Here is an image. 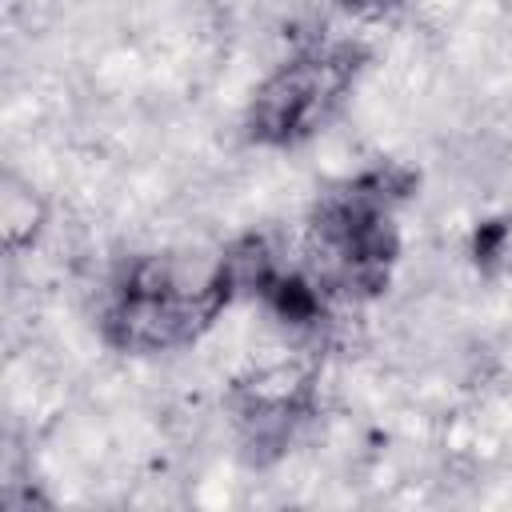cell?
Returning <instances> with one entry per match:
<instances>
[{
  "instance_id": "obj_5",
  "label": "cell",
  "mask_w": 512,
  "mask_h": 512,
  "mask_svg": "<svg viewBox=\"0 0 512 512\" xmlns=\"http://www.w3.org/2000/svg\"><path fill=\"white\" fill-rule=\"evenodd\" d=\"M468 256L480 276H512V212L480 220L468 236Z\"/></svg>"
},
{
  "instance_id": "obj_3",
  "label": "cell",
  "mask_w": 512,
  "mask_h": 512,
  "mask_svg": "<svg viewBox=\"0 0 512 512\" xmlns=\"http://www.w3.org/2000/svg\"><path fill=\"white\" fill-rule=\"evenodd\" d=\"M368 68L360 40H312L272 68L248 100L244 140L256 148H296L328 128Z\"/></svg>"
},
{
  "instance_id": "obj_4",
  "label": "cell",
  "mask_w": 512,
  "mask_h": 512,
  "mask_svg": "<svg viewBox=\"0 0 512 512\" xmlns=\"http://www.w3.org/2000/svg\"><path fill=\"white\" fill-rule=\"evenodd\" d=\"M228 416L248 464H276L300 436V428L316 416V384L308 368L272 364L256 368L228 388Z\"/></svg>"
},
{
  "instance_id": "obj_2",
  "label": "cell",
  "mask_w": 512,
  "mask_h": 512,
  "mask_svg": "<svg viewBox=\"0 0 512 512\" xmlns=\"http://www.w3.org/2000/svg\"><path fill=\"white\" fill-rule=\"evenodd\" d=\"M228 256L192 264L180 256L124 260L100 296V336L124 356H160L196 344L236 300Z\"/></svg>"
},
{
  "instance_id": "obj_1",
  "label": "cell",
  "mask_w": 512,
  "mask_h": 512,
  "mask_svg": "<svg viewBox=\"0 0 512 512\" xmlns=\"http://www.w3.org/2000/svg\"><path fill=\"white\" fill-rule=\"evenodd\" d=\"M420 176L408 164L376 160L324 188L304 220V272L328 300H376L400 260V208Z\"/></svg>"
},
{
  "instance_id": "obj_6",
  "label": "cell",
  "mask_w": 512,
  "mask_h": 512,
  "mask_svg": "<svg viewBox=\"0 0 512 512\" xmlns=\"http://www.w3.org/2000/svg\"><path fill=\"white\" fill-rule=\"evenodd\" d=\"M328 4L344 16H356V20H384V16L400 12L408 0H328Z\"/></svg>"
}]
</instances>
